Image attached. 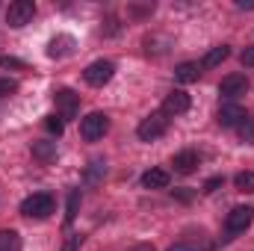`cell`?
I'll list each match as a JSON object with an SVG mask.
<instances>
[{"mask_svg":"<svg viewBox=\"0 0 254 251\" xmlns=\"http://www.w3.org/2000/svg\"><path fill=\"white\" fill-rule=\"evenodd\" d=\"M234 187L240 189V192H254V172H240L234 178Z\"/></svg>","mask_w":254,"mask_h":251,"instance_id":"18","label":"cell"},{"mask_svg":"<svg viewBox=\"0 0 254 251\" xmlns=\"http://www.w3.org/2000/svg\"><path fill=\"white\" fill-rule=\"evenodd\" d=\"M231 57V51H228V45H219V48H213L207 57H204V63H201V68H216V65H222L225 60Z\"/></svg>","mask_w":254,"mask_h":251,"instance_id":"15","label":"cell"},{"mask_svg":"<svg viewBox=\"0 0 254 251\" xmlns=\"http://www.w3.org/2000/svg\"><path fill=\"white\" fill-rule=\"evenodd\" d=\"M77 204H80V195L71 192V195H68V213H65V222H74V216H77Z\"/></svg>","mask_w":254,"mask_h":251,"instance_id":"22","label":"cell"},{"mask_svg":"<svg viewBox=\"0 0 254 251\" xmlns=\"http://www.w3.org/2000/svg\"><path fill=\"white\" fill-rule=\"evenodd\" d=\"M187 110H190V95H187V92L175 89L172 95H166V101H163V116H184Z\"/></svg>","mask_w":254,"mask_h":251,"instance_id":"8","label":"cell"},{"mask_svg":"<svg viewBox=\"0 0 254 251\" xmlns=\"http://www.w3.org/2000/svg\"><path fill=\"white\" fill-rule=\"evenodd\" d=\"M77 246H80V237H68V243H65V249H63V251H74Z\"/></svg>","mask_w":254,"mask_h":251,"instance_id":"27","label":"cell"},{"mask_svg":"<svg viewBox=\"0 0 254 251\" xmlns=\"http://www.w3.org/2000/svg\"><path fill=\"white\" fill-rule=\"evenodd\" d=\"M240 63L246 65V68H254V45H252V48H246V51L240 54Z\"/></svg>","mask_w":254,"mask_h":251,"instance_id":"24","label":"cell"},{"mask_svg":"<svg viewBox=\"0 0 254 251\" xmlns=\"http://www.w3.org/2000/svg\"><path fill=\"white\" fill-rule=\"evenodd\" d=\"M6 68H18V71H27V63H21V60H15V57H0V71H6Z\"/></svg>","mask_w":254,"mask_h":251,"instance_id":"21","label":"cell"},{"mask_svg":"<svg viewBox=\"0 0 254 251\" xmlns=\"http://www.w3.org/2000/svg\"><path fill=\"white\" fill-rule=\"evenodd\" d=\"M110 130V119L104 113H89L86 119H80V136L86 142H98L104 139V133Z\"/></svg>","mask_w":254,"mask_h":251,"instance_id":"2","label":"cell"},{"mask_svg":"<svg viewBox=\"0 0 254 251\" xmlns=\"http://www.w3.org/2000/svg\"><path fill=\"white\" fill-rule=\"evenodd\" d=\"M0 251H21L18 231H0Z\"/></svg>","mask_w":254,"mask_h":251,"instance_id":"16","label":"cell"},{"mask_svg":"<svg viewBox=\"0 0 254 251\" xmlns=\"http://www.w3.org/2000/svg\"><path fill=\"white\" fill-rule=\"evenodd\" d=\"M57 107H60L63 119H71V116H74V110H77V95H74V92H68V89L57 92Z\"/></svg>","mask_w":254,"mask_h":251,"instance_id":"12","label":"cell"},{"mask_svg":"<svg viewBox=\"0 0 254 251\" xmlns=\"http://www.w3.org/2000/svg\"><path fill=\"white\" fill-rule=\"evenodd\" d=\"M219 187H222V178H213V181H207V184H204V192H216Z\"/></svg>","mask_w":254,"mask_h":251,"instance_id":"25","label":"cell"},{"mask_svg":"<svg viewBox=\"0 0 254 251\" xmlns=\"http://www.w3.org/2000/svg\"><path fill=\"white\" fill-rule=\"evenodd\" d=\"M237 133H240L243 142H254V119H246L243 125L237 127Z\"/></svg>","mask_w":254,"mask_h":251,"instance_id":"19","label":"cell"},{"mask_svg":"<svg viewBox=\"0 0 254 251\" xmlns=\"http://www.w3.org/2000/svg\"><path fill=\"white\" fill-rule=\"evenodd\" d=\"M113 77H116V65L110 63V60H98V63H92L83 71V80L89 86H107Z\"/></svg>","mask_w":254,"mask_h":251,"instance_id":"4","label":"cell"},{"mask_svg":"<svg viewBox=\"0 0 254 251\" xmlns=\"http://www.w3.org/2000/svg\"><path fill=\"white\" fill-rule=\"evenodd\" d=\"M246 92H249V77H246V74H228V77L219 83V95L228 98V101H234V98H240V95H246Z\"/></svg>","mask_w":254,"mask_h":251,"instance_id":"6","label":"cell"},{"mask_svg":"<svg viewBox=\"0 0 254 251\" xmlns=\"http://www.w3.org/2000/svg\"><path fill=\"white\" fill-rule=\"evenodd\" d=\"M15 92H18V83H15V80L0 77V98H9V95H15Z\"/></svg>","mask_w":254,"mask_h":251,"instance_id":"23","label":"cell"},{"mask_svg":"<svg viewBox=\"0 0 254 251\" xmlns=\"http://www.w3.org/2000/svg\"><path fill=\"white\" fill-rule=\"evenodd\" d=\"M142 187L145 189H166L169 187V172L166 169H151L142 175Z\"/></svg>","mask_w":254,"mask_h":251,"instance_id":"11","label":"cell"},{"mask_svg":"<svg viewBox=\"0 0 254 251\" xmlns=\"http://www.w3.org/2000/svg\"><path fill=\"white\" fill-rule=\"evenodd\" d=\"M166 130H169V116H163V113H151L148 119H142V125L136 127V133H139L142 142H154Z\"/></svg>","mask_w":254,"mask_h":251,"instance_id":"3","label":"cell"},{"mask_svg":"<svg viewBox=\"0 0 254 251\" xmlns=\"http://www.w3.org/2000/svg\"><path fill=\"white\" fill-rule=\"evenodd\" d=\"M198 74H201V65L198 63H181L178 68H175V77H178L181 83H195Z\"/></svg>","mask_w":254,"mask_h":251,"instance_id":"13","label":"cell"},{"mask_svg":"<svg viewBox=\"0 0 254 251\" xmlns=\"http://www.w3.org/2000/svg\"><path fill=\"white\" fill-rule=\"evenodd\" d=\"M45 127H48V130H51V133H54V136H60V133H63V116H48V119H45Z\"/></svg>","mask_w":254,"mask_h":251,"instance_id":"20","label":"cell"},{"mask_svg":"<svg viewBox=\"0 0 254 251\" xmlns=\"http://www.w3.org/2000/svg\"><path fill=\"white\" fill-rule=\"evenodd\" d=\"M54 207H57V201L48 192H36V195H30V198L21 201V213L30 216V219H45V216L54 213Z\"/></svg>","mask_w":254,"mask_h":251,"instance_id":"1","label":"cell"},{"mask_svg":"<svg viewBox=\"0 0 254 251\" xmlns=\"http://www.w3.org/2000/svg\"><path fill=\"white\" fill-rule=\"evenodd\" d=\"M33 154H36L42 163H51V160L57 157V148H54V142H39V145H33Z\"/></svg>","mask_w":254,"mask_h":251,"instance_id":"17","label":"cell"},{"mask_svg":"<svg viewBox=\"0 0 254 251\" xmlns=\"http://www.w3.org/2000/svg\"><path fill=\"white\" fill-rule=\"evenodd\" d=\"M71 45H74L71 36H57V39H51V45H48V57H65V54H71Z\"/></svg>","mask_w":254,"mask_h":251,"instance_id":"14","label":"cell"},{"mask_svg":"<svg viewBox=\"0 0 254 251\" xmlns=\"http://www.w3.org/2000/svg\"><path fill=\"white\" fill-rule=\"evenodd\" d=\"M127 251H157L151 243H139V246H133V249H127Z\"/></svg>","mask_w":254,"mask_h":251,"instance_id":"28","label":"cell"},{"mask_svg":"<svg viewBox=\"0 0 254 251\" xmlns=\"http://www.w3.org/2000/svg\"><path fill=\"white\" fill-rule=\"evenodd\" d=\"M246 119H249V113L240 104H222L219 107V125L222 127H240Z\"/></svg>","mask_w":254,"mask_h":251,"instance_id":"9","label":"cell"},{"mask_svg":"<svg viewBox=\"0 0 254 251\" xmlns=\"http://www.w3.org/2000/svg\"><path fill=\"white\" fill-rule=\"evenodd\" d=\"M33 15H36V6H33L30 0H15V3H9V9H6V24H9V27H24V24L33 21Z\"/></svg>","mask_w":254,"mask_h":251,"instance_id":"5","label":"cell"},{"mask_svg":"<svg viewBox=\"0 0 254 251\" xmlns=\"http://www.w3.org/2000/svg\"><path fill=\"white\" fill-rule=\"evenodd\" d=\"M252 222H254V207H234L228 213L225 228H228V234H243Z\"/></svg>","mask_w":254,"mask_h":251,"instance_id":"7","label":"cell"},{"mask_svg":"<svg viewBox=\"0 0 254 251\" xmlns=\"http://www.w3.org/2000/svg\"><path fill=\"white\" fill-rule=\"evenodd\" d=\"M172 166H175V172H181V175H192V172L198 169V154H195V151H181V154H175Z\"/></svg>","mask_w":254,"mask_h":251,"instance_id":"10","label":"cell"},{"mask_svg":"<svg viewBox=\"0 0 254 251\" xmlns=\"http://www.w3.org/2000/svg\"><path fill=\"white\" fill-rule=\"evenodd\" d=\"M169 251H198V249H195L192 243H178V246H172Z\"/></svg>","mask_w":254,"mask_h":251,"instance_id":"26","label":"cell"}]
</instances>
